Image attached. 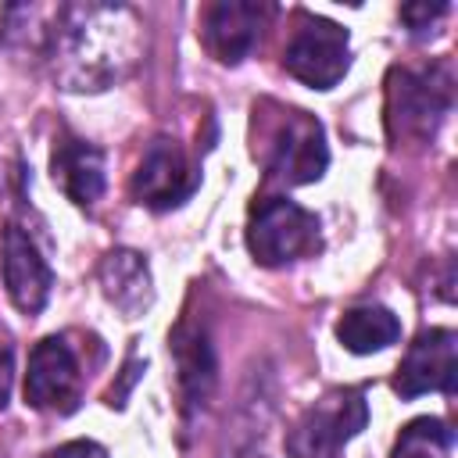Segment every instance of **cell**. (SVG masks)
Wrapping results in <instances>:
<instances>
[{
	"label": "cell",
	"instance_id": "30bf717a",
	"mask_svg": "<svg viewBox=\"0 0 458 458\" xmlns=\"http://www.w3.org/2000/svg\"><path fill=\"white\" fill-rule=\"evenodd\" d=\"M0 268L11 304L21 315H39L54 290V268L21 225H7L0 236Z\"/></svg>",
	"mask_w": 458,
	"mask_h": 458
},
{
	"label": "cell",
	"instance_id": "7a4b0ae2",
	"mask_svg": "<svg viewBox=\"0 0 458 458\" xmlns=\"http://www.w3.org/2000/svg\"><path fill=\"white\" fill-rule=\"evenodd\" d=\"M454 100V79L447 64L394 68L386 79V125L394 140H429L447 118Z\"/></svg>",
	"mask_w": 458,
	"mask_h": 458
},
{
	"label": "cell",
	"instance_id": "e0dca14e",
	"mask_svg": "<svg viewBox=\"0 0 458 458\" xmlns=\"http://www.w3.org/2000/svg\"><path fill=\"white\" fill-rule=\"evenodd\" d=\"M440 14H447V4H444V0H437V4H404V7H401V21L408 25L411 36L429 32V25H433Z\"/></svg>",
	"mask_w": 458,
	"mask_h": 458
},
{
	"label": "cell",
	"instance_id": "6da1fadb",
	"mask_svg": "<svg viewBox=\"0 0 458 458\" xmlns=\"http://www.w3.org/2000/svg\"><path fill=\"white\" fill-rule=\"evenodd\" d=\"M140 21L122 4H68L50 32V64L64 89H107L136 64Z\"/></svg>",
	"mask_w": 458,
	"mask_h": 458
},
{
	"label": "cell",
	"instance_id": "4fadbf2b",
	"mask_svg": "<svg viewBox=\"0 0 458 458\" xmlns=\"http://www.w3.org/2000/svg\"><path fill=\"white\" fill-rule=\"evenodd\" d=\"M50 172L54 182L64 190V197L79 208H93L104 193V154L100 147L79 140V136H61L54 140V154H50Z\"/></svg>",
	"mask_w": 458,
	"mask_h": 458
},
{
	"label": "cell",
	"instance_id": "52a82bcc",
	"mask_svg": "<svg viewBox=\"0 0 458 458\" xmlns=\"http://www.w3.org/2000/svg\"><path fill=\"white\" fill-rule=\"evenodd\" d=\"M79 390H82V376L72 347L64 344V336H43L29 354L25 404L36 411L68 415L79 404Z\"/></svg>",
	"mask_w": 458,
	"mask_h": 458
},
{
	"label": "cell",
	"instance_id": "9a60e30c",
	"mask_svg": "<svg viewBox=\"0 0 458 458\" xmlns=\"http://www.w3.org/2000/svg\"><path fill=\"white\" fill-rule=\"evenodd\" d=\"M397 336H401V322L383 304H358V308H347L336 318V340L351 354L386 351L390 344H397Z\"/></svg>",
	"mask_w": 458,
	"mask_h": 458
},
{
	"label": "cell",
	"instance_id": "277c9868",
	"mask_svg": "<svg viewBox=\"0 0 458 458\" xmlns=\"http://www.w3.org/2000/svg\"><path fill=\"white\" fill-rule=\"evenodd\" d=\"M369 404L365 394L354 386L329 390L322 401H315L286 433V454L290 458H340L344 447L365 429Z\"/></svg>",
	"mask_w": 458,
	"mask_h": 458
},
{
	"label": "cell",
	"instance_id": "5b68a950",
	"mask_svg": "<svg viewBox=\"0 0 458 458\" xmlns=\"http://www.w3.org/2000/svg\"><path fill=\"white\" fill-rule=\"evenodd\" d=\"M283 68L311 89H333L351 68L347 29L318 14H301V25L283 50Z\"/></svg>",
	"mask_w": 458,
	"mask_h": 458
},
{
	"label": "cell",
	"instance_id": "8fae6325",
	"mask_svg": "<svg viewBox=\"0 0 458 458\" xmlns=\"http://www.w3.org/2000/svg\"><path fill=\"white\" fill-rule=\"evenodd\" d=\"M272 18V4L254 0H218L204 14V47L218 64H240L258 47L265 21Z\"/></svg>",
	"mask_w": 458,
	"mask_h": 458
},
{
	"label": "cell",
	"instance_id": "3957f363",
	"mask_svg": "<svg viewBox=\"0 0 458 458\" xmlns=\"http://www.w3.org/2000/svg\"><path fill=\"white\" fill-rule=\"evenodd\" d=\"M247 250L265 268L311 258L318 250V218L286 197H265L250 208Z\"/></svg>",
	"mask_w": 458,
	"mask_h": 458
},
{
	"label": "cell",
	"instance_id": "9c48e42d",
	"mask_svg": "<svg viewBox=\"0 0 458 458\" xmlns=\"http://www.w3.org/2000/svg\"><path fill=\"white\" fill-rule=\"evenodd\" d=\"M458 383V336L454 329H426L408 344V354L394 376L401 397L451 394Z\"/></svg>",
	"mask_w": 458,
	"mask_h": 458
},
{
	"label": "cell",
	"instance_id": "7c38bea8",
	"mask_svg": "<svg viewBox=\"0 0 458 458\" xmlns=\"http://www.w3.org/2000/svg\"><path fill=\"white\" fill-rule=\"evenodd\" d=\"M172 358H175V383L182 397V411L193 415L197 408L208 404L215 379H218V361H215V344L204 326L197 322H179L168 336Z\"/></svg>",
	"mask_w": 458,
	"mask_h": 458
},
{
	"label": "cell",
	"instance_id": "5bb4252c",
	"mask_svg": "<svg viewBox=\"0 0 458 458\" xmlns=\"http://www.w3.org/2000/svg\"><path fill=\"white\" fill-rule=\"evenodd\" d=\"M100 286L104 297L125 315L136 318L154 304V279H150V265L140 250L129 247H114L100 258Z\"/></svg>",
	"mask_w": 458,
	"mask_h": 458
},
{
	"label": "cell",
	"instance_id": "ba28073f",
	"mask_svg": "<svg viewBox=\"0 0 458 458\" xmlns=\"http://www.w3.org/2000/svg\"><path fill=\"white\" fill-rule=\"evenodd\" d=\"M326 165H329V147H326V132L318 118L304 111H286L272 140L268 172L283 179L286 186H304V182L322 179Z\"/></svg>",
	"mask_w": 458,
	"mask_h": 458
},
{
	"label": "cell",
	"instance_id": "8992f818",
	"mask_svg": "<svg viewBox=\"0 0 458 458\" xmlns=\"http://www.w3.org/2000/svg\"><path fill=\"white\" fill-rule=\"evenodd\" d=\"M200 186V172L190 165L186 150L168 140L157 136L147 143L132 179H129V193L136 204L150 208V211H172L182 200L193 197V190Z\"/></svg>",
	"mask_w": 458,
	"mask_h": 458
},
{
	"label": "cell",
	"instance_id": "ac0fdd59",
	"mask_svg": "<svg viewBox=\"0 0 458 458\" xmlns=\"http://www.w3.org/2000/svg\"><path fill=\"white\" fill-rule=\"evenodd\" d=\"M39 458H107V451L97 440H68V444L54 447V451H47Z\"/></svg>",
	"mask_w": 458,
	"mask_h": 458
},
{
	"label": "cell",
	"instance_id": "2e32d148",
	"mask_svg": "<svg viewBox=\"0 0 458 458\" xmlns=\"http://www.w3.org/2000/svg\"><path fill=\"white\" fill-rule=\"evenodd\" d=\"M390 458H454V429L444 419H411L401 429Z\"/></svg>",
	"mask_w": 458,
	"mask_h": 458
},
{
	"label": "cell",
	"instance_id": "d6986e66",
	"mask_svg": "<svg viewBox=\"0 0 458 458\" xmlns=\"http://www.w3.org/2000/svg\"><path fill=\"white\" fill-rule=\"evenodd\" d=\"M11 379H14V351L7 340H0V408L11 397Z\"/></svg>",
	"mask_w": 458,
	"mask_h": 458
}]
</instances>
